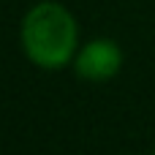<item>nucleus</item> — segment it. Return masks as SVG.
<instances>
[{"label":"nucleus","mask_w":155,"mask_h":155,"mask_svg":"<svg viewBox=\"0 0 155 155\" xmlns=\"http://www.w3.org/2000/svg\"><path fill=\"white\" fill-rule=\"evenodd\" d=\"M19 41L27 60L44 71L68 65L79 52V27L74 14L57 0L35 3L19 27Z\"/></svg>","instance_id":"obj_1"},{"label":"nucleus","mask_w":155,"mask_h":155,"mask_svg":"<svg viewBox=\"0 0 155 155\" xmlns=\"http://www.w3.org/2000/svg\"><path fill=\"white\" fill-rule=\"evenodd\" d=\"M74 68L79 79L87 82H109L123 68V49L112 38H93L79 46L74 57Z\"/></svg>","instance_id":"obj_2"},{"label":"nucleus","mask_w":155,"mask_h":155,"mask_svg":"<svg viewBox=\"0 0 155 155\" xmlns=\"http://www.w3.org/2000/svg\"><path fill=\"white\" fill-rule=\"evenodd\" d=\"M153 155H155V153H153Z\"/></svg>","instance_id":"obj_3"}]
</instances>
